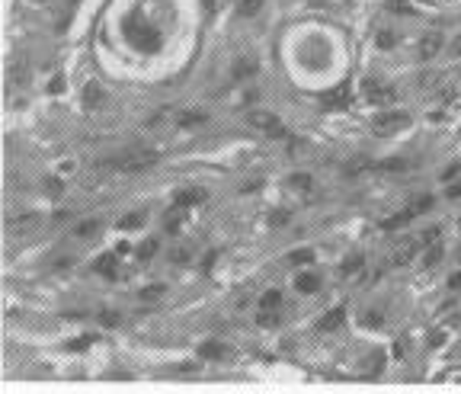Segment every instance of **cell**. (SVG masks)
I'll use <instances>...</instances> for the list:
<instances>
[{"label": "cell", "instance_id": "9c48e42d", "mask_svg": "<svg viewBox=\"0 0 461 394\" xmlns=\"http://www.w3.org/2000/svg\"><path fill=\"white\" fill-rule=\"evenodd\" d=\"M199 353L205 356V359H221V356H224V346H218V343H205Z\"/></svg>", "mask_w": 461, "mask_h": 394}, {"label": "cell", "instance_id": "44dd1931", "mask_svg": "<svg viewBox=\"0 0 461 394\" xmlns=\"http://www.w3.org/2000/svg\"><path fill=\"white\" fill-rule=\"evenodd\" d=\"M311 180H308V176H292V186H308Z\"/></svg>", "mask_w": 461, "mask_h": 394}, {"label": "cell", "instance_id": "ac0fdd59", "mask_svg": "<svg viewBox=\"0 0 461 394\" xmlns=\"http://www.w3.org/2000/svg\"><path fill=\"white\" fill-rule=\"evenodd\" d=\"M100 320H103V324H109V327H112V324H119V317H116L112 311H106V314H100Z\"/></svg>", "mask_w": 461, "mask_h": 394}, {"label": "cell", "instance_id": "7a4b0ae2", "mask_svg": "<svg viewBox=\"0 0 461 394\" xmlns=\"http://www.w3.org/2000/svg\"><path fill=\"white\" fill-rule=\"evenodd\" d=\"M154 160H157V151H128V154H122L119 167H122V170H144V167H151Z\"/></svg>", "mask_w": 461, "mask_h": 394}, {"label": "cell", "instance_id": "8992f818", "mask_svg": "<svg viewBox=\"0 0 461 394\" xmlns=\"http://www.w3.org/2000/svg\"><path fill=\"white\" fill-rule=\"evenodd\" d=\"M202 199H205L202 189H186V193L176 196V205H179V208H189V205H196V202H202Z\"/></svg>", "mask_w": 461, "mask_h": 394}, {"label": "cell", "instance_id": "2e32d148", "mask_svg": "<svg viewBox=\"0 0 461 394\" xmlns=\"http://www.w3.org/2000/svg\"><path fill=\"white\" fill-rule=\"evenodd\" d=\"M93 228H96V221H83V224H77V237H87V234H93Z\"/></svg>", "mask_w": 461, "mask_h": 394}, {"label": "cell", "instance_id": "5bb4252c", "mask_svg": "<svg viewBox=\"0 0 461 394\" xmlns=\"http://www.w3.org/2000/svg\"><path fill=\"white\" fill-rule=\"evenodd\" d=\"M253 71H257V67H253V61H247V58H244V61H240V64H237V71H234V77L240 80V77H247V74H253Z\"/></svg>", "mask_w": 461, "mask_h": 394}, {"label": "cell", "instance_id": "52a82bcc", "mask_svg": "<svg viewBox=\"0 0 461 394\" xmlns=\"http://www.w3.org/2000/svg\"><path fill=\"white\" fill-rule=\"evenodd\" d=\"M199 122H205V112H199V109L179 112V125H183V128H192V125H199Z\"/></svg>", "mask_w": 461, "mask_h": 394}, {"label": "cell", "instance_id": "8fae6325", "mask_svg": "<svg viewBox=\"0 0 461 394\" xmlns=\"http://www.w3.org/2000/svg\"><path fill=\"white\" fill-rule=\"evenodd\" d=\"M237 7H240V13H244V16H253L263 7V0H237Z\"/></svg>", "mask_w": 461, "mask_h": 394}, {"label": "cell", "instance_id": "e0dca14e", "mask_svg": "<svg viewBox=\"0 0 461 394\" xmlns=\"http://www.w3.org/2000/svg\"><path fill=\"white\" fill-rule=\"evenodd\" d=\"M164 285H151V289H144V298H160Z\"/></svg>", "mask_w": 461, "mask_h": 394}, {"label": "cell", "instance_id": "9a60e30c", "mask_svg": "<svg viewBox=\"0 0 461 394\" xmlns=\"http://www.w3.org/2000/svg\"><path fill=\"white\" fill-rule=\"evenodd\" d=\"M314 260V253H311V250H298V253H292V257H288V263H311Z\"/></svg>", "mask_w": 461, "mask_h": 394}, {"label": "cell", "instance_id": "30bf717a", "mask_svg": "<svg viewBox=\"0 0 461 394\" xmlns=\"http://www.w3.org/2000/svg\"><path fill=\"white\" fill-rule=\"evenodd\" d=\"M339 320H343V311H330V314H324L320 330H333V327H339Z\"/></svg>", "mask_w": 461, "mask_h": 394}, {"label": "cell", "instance_id": "3957f363", "mask_svg": "<svg viewBox=\"0 0 461 394\" xmlns=\"http://www.w3.org/2000/svg\"><path fill=\"white\" fill-rule=\"evenodd\" d=\"M103 100H106L103 87H100L96 80H90L87 87H83V106H87V109H100V106H103Z\"/></svg>", "mask_w": 461, "mask_h": 394}, {"label": "cell", "instance_id": "ffe728a7", "mask_svg": "<svg viewBox=\"0 0 461 394\" xmlns=\"http://www.w3.org/2000/svg\"><path fill=\"white\" fill-rule=\"evenodd\" d=\"M154 250H157V244H154V241H151V244H144V247H141V257H151Z\"/></svg>", "mask_w": 461, "mask_h": 394}, {"label": "cell", "instance_id": "5b68a950", "mask_svg": "<svg viewBox=\"0 0 461 394\" xmlns=\"http://www.w3.org/2000/svg\"><path fill=\"white\" fill-rule=\"evenodd\" d=\"M439 49H442V35H435V32L423 35V45H420V55H423V58H432Z\"/></svg>", "mask_w": 461, "mask_h": 394}, {"label": "cell", "instance_id": "6da1fadb", "mask_svg": "<svg viewBox=\"0 0 461 394\" xmlns=\"http://www.w3.org/2000/svg\"><path fill=\"white\" fill-rule=\"evenodd\" d=\"M250 125L266 131V138H285V128L272 112H250Z\"/></svg>", "mask_w": 461, "mask_h": 394}, {"label": "cell", "instance_id": "4fadbf2b", "mask_svg": "<svg viewBox=\"0 0 461 394\" xmlns=\"http://www.w3.org/2000/svg\"><path fill=\"white\" fill-rule=\"evenodd\" d=\"M112 263H116V257H100L96 260V269L106 272V276H112Z\"/></svg>", "mask_w": 461, "mask_h": 394}, {"label": "cell", "instance_id": "277c9868", "mask_svg": "<svg viewBox=\"0 0 461 394\" xmlns=\"http://www.w3.org/2000/svg\"><path fill=\"white\" fill-rule=\"evenodd\" d=\"M404 125H407V115H404V112H384V115L378 119V122H375V128H378V131H384V135H387V131L404 128Z\"/></svg>", "mask_w": 461, "mask_h": 394}, {"label": "cell", "instance_id": "d6986e66", "mask_svg": "<svg viewBox=\"0 0 461 394\" xmlns=\"http://www.w3.org/2000/svg\"><path fill=\"white\" fill-rule=\"evenodd\" d=\"M138 224H141L138 215H135V218H122V228H138Z\"/></svg>", "mask_w": 461, "mask_h": 394}, {"label": "cell", "instance_id": "7c38bea8", "mask_svg": "<svg viewBox=\"0 0 461 394\" xmlns=\"http://www.w3.org/2000/svg\"><path fill=\"white\" fill-rule=\"evenodd\" d=\"M317 285H320L317 276H301V279H298V289H301V292H314Z\"/></svg>", "mask_w": 461, "mask_h": 394}, {"label": "cell", "instance_id": "7402d4cb", "mask_svg": "<svg viewBox=\"0 0 461 394\" xmlns=\"http://www.w3.org/2000/svg\"><path fill=\"white\" fill-rule=\"evenodd\" d=\"M452 52H455V55H461V39L455 42V49H452Z\"/></svg>", "mask_w": 461, "mask_h": 394}, {"label": "cell", "instance_id": "ba28073f", "mask_svg": "<svg viewBox=\"0 0 461 394\" xmlns=\"http://www.w3.org/2000/svg\"><path fill=\"white\" fill-rule=\"evenodd\" d=\"M279 302H282V295H279V292H266V295L260 298V311H275Z\"/></svg>", "mask_w": 461, "mask_h": 394}]
</instances>
